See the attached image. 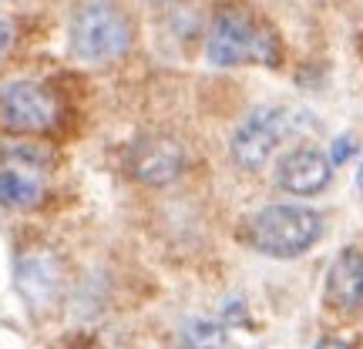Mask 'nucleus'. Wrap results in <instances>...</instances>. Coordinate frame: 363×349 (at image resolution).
Here are the masks:
<instances>
[{
	"instance_id": "obj_11",
	"label": "nucleus",
	"mask_w": 363,
	"mask_h": 349,
	"mask_svg": "<svg viewBox=\"0 0 363 349\" xmlns=\"http://www.w3.org/2000/svg\"><path fill=\"white\" fill-rule=\"evenodd\" d=\"M172 349H229V333L216 319H189L175 333Z\"/></svg>"
},
{
	"instance_id": "obj_1",
	"label": "nucleus",
	"mask_w": 363,
	"mask_h": 349,
	"mask_svg": "<svg viewBox=\"0 0 363 349\" xmlns=\"http://www.w3.org/2000/svg\"><path fill=\"white\" fill-rule=\"evenodd\" d=\"M206 51L208 61L219 67H235V64L276 67L283 61L276 30L269 24L256 21L252 13L239 11V7H222L216 13Z\"/></svg>"
},
{
	"instance_id": "obj_12",
	"label": "nucleus",
	"mask_w": 363,
	"mask_h": 349,
	"mask_svg": "<svg viewBox=\"0 0 363 349\" xmlns=\"http://www.w3.org/2000/svg\"><path fill=\"white\" fill-rule=\"evenodd\" d=\"M353 151H357V138L353 135H340L337 142H333V151H330V161L333 165H343V161H350Z\"/></svg>"
},
{
	"instance_id": "obj_10",
	"label": "nucleus",
	"mask_w": 363,
	"mask_h": 349,
	"mask_svg": "<svg viewBox=\"0 0 363 349\" xmlns=\"http://www.w3.org/2000/svg\"><path fill=\"white\" fill-rule=\"evenodd\" d=\"M326 302L337 312L363 309V252L343 248L326 272Z\"/></svg>"
},
{
	"instance_id": "obj_6",
	"label": "nucleus",
	"mask_w": 363,
	"mask_h": 349,
	"mask_svg": "<svg viewBox=\"0 0 363 349\" xmlns=\"http://www.w3.org/2000/svg\"><path fill=\"white\" fill-rule=\"evenodd\" d=\"M0 165V205L7 208H34L44 198V175L48 155L34 144H17L4 151Z\"/></svg>"
},
{
	"instance_id": "obj_2",
	"label": "nucleus",
	"mask_w": 363,
	"mask_h": 349,
	"mask_svg": "<svg viewBox=\"0 0 363 349\" xmlns=\"http://www.w3.org/2000/svg\"><path fill=\"white\" fill-rule=\"evenodd\" d=\"M310 131H316V118L310 111L283 108V104H266V108H256L235 128L233 142H229V151H233V161L239 168L259 171L272 158L276 144L286 142V138L310 135Z\"/></svg>"
},
{
	"instance_id": "obj_9",
	"label": "nucleus",
	"mask_w": 363,
	"mask_h": 349,
	"mask_svg": "<svg viewBox=\"0 0 363 349\" xmlns=\"http://www.w3.org/2000/svg\"><path fill=\"white\" fill-rule=\"evenodd\" d=\"M333 178V161L316 151V148H293L289 155L279 161L276 168V181L279 188H286L289 195H316L323 192Z\"/></svg>"
},
{
	"instance_id": "obj_5",
	"label": "nucleus",
	"mask_w": 363,
	"mask_h": 349,
	"mask_svg": "<svg viewBox=\"0 0 363 349\" xmlns=\"http://www.w3.org/2000/svg\"><path fill=\"white\" fill-rule=\"evenodd\" d=\"M61 104L57 94L34 81H13L0 88V128L13 135H44L57 128Z\"/></svg>"
},
{
	"instance_id": "obj_4",
	"label": "nucleus",
	"mask_w": 363,
	"mask_h": 349,
	"mask_svg": "<svg viewBox=\"0 0 363 349\" xmlns=\"http://www.w3.org/2000/svg\"><path fill=\"white\" fill-rule=\"evenodd\" d=\"M131 38H135L131 21L111 4L81 7L71 24V47L84 61H115L128 54Z\"/></svg>"
},
{
	"instance_id": "obj_14",
	"label": "nucleus",
	"mask_w": 363,
	"mask_h": 349,
	"mask_svg": "<svg viewBox=\"0 0 363 349\" xmlns=\"http://www.w3.org/2000/svg\"><path fill=\"white\" fill-rule=\"evenodd\" d=\"M316 349H350V346H343L340 339H323V343H316Z\"/></svg>"
},
{
	"instance_id": "obj_8",
	"label": "nucleus",
	"mask_w": 363,
	"mask_h": 349,
	"mask_svg": "<svg viewBox=\"0 0 363 349\" xmlns=\"http://www.w3.org/2000/svg\"><path fill=\"white\" fill-rule=\"evenodd\" d=\"M185 168V148L172 135H145L131 144L128 171L145 185H169Z\"/></svg>"
},
{
	"instance_id": "obj_3",
	"label": "nucleus",
	"mask_w": 363,
	"mask_h": 349,
	"mask_svg": "<svg viewBox=\"0 0 363 349\" xmlns=\"http://www.w3.org/2000/svg\"><path fill=\"white\" fill-rule=\"evenodd\" d=\"M323 235V219L303 205H269L249 219V242L262 256L293 259L313 248Z\"/></svg>"
},
{
	"instance_id": "obj_13",
	"label": "nucleus",
	"mask_w": 363,
	"mask_h": 349,
	"mask_svg": "<svg viewBox=\"0 0 363 349\" xmlns=\"http://www.w3.org/2000/svg\"><path fill=\"white\" fill-rule=\"evenodd\" d=\"M11 47H13V24L11 21H0V61L11 54Z\"/></svg>"
},
{
	"instance_id": "obj_15",
	"label": "nucleus",
	"mask_w": 363,
	"mask_h": 349,
	"mask_svg": "<svg viewBox=\"0 0 363 349\" xmlns=\"http://www.w3.org/2000/svg\"><path fill=\"white\" fill-rule=\"evenodd\" d=\"M357 181H360V192H363V165H360V175H357Z\"/></svg>"
},
{
	"instance_id": "obj_16",
	"label": "nucleus",
	"mask_w": 363,
	"mask_h": 349,
	"mask_svg": "<svg viewBox=\"0 0 363 349\" xmlns=\"http://www.w3.org/2000/svg\"><path fill=\"white\" fill-rule=\"evenodd\" d=\"M155 4H169V0H155Z\"/></svg>"
},
{
	"instance_id": "obj_7",
	"label": "nucleus",
	"mask_w": 363,
	"mask_h": 349,
	"mask_svg": "<svg viewBox=\"0 0 363 349\" xmlns=\"http://www.w3.org/2000/svg\"><path fill=\"white\" fill-rule=\"evenodd\" d=\"M13 285L34 312L51 309L65 289V265L51 248H27L13 262Z\"/></svg>"
}]
</instances>
